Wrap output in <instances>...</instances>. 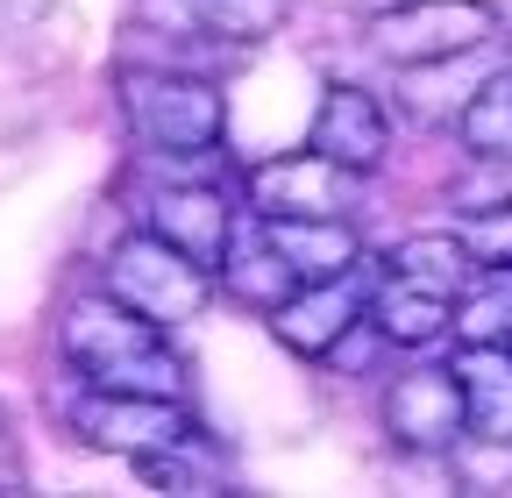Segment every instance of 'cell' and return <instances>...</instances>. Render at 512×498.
Masks as SVG:
<instances>
[{
    "mask_svg": "<svg viewBox=\"0 0 512 498\" xmlns=\"http://www.w3.org/2000/svg\"><path fill=\"white\" fill-rule=\"evenodd\" d=\"M363 271H349V278H306L292 299H278L271 306V335H278V349H292L299 363H328L335 356V342L370 314V299H363V285H356Z\"/></svg>",
    "mask_w": 512,
    "mask_h": 498,
    "instance_id": "52a82bcc",
    "label": "cell"
},
{
    "mask_svg": "<svg viewBox=\"0 0 512 498\" xmlns=\"http://www.w3.org/2000/svg\"><path fill=\"white\" fill-rule=\"evenodd\" d=\"M463 399H470V434L512 449V349L505 342H463Z\"/></svg>",
    "mask_w": 512,
    "mask_h": 498,
    "instance_id": "5bb4252c",
    "label": "cell"
},
{
    "mask_svg": "<svg viewBox=\"0 0 512 498\" xmlns=\"http://www.w3.org/2000/svg\"><path fill=\"white\" fill-rule=\"evenodd\" d=\"M370 321L384 335V349H434L441 335H456V292H434L413 278H392L370 292Z\"/></svg>",
    "mask_w": 512,
    "mask_h": 498,
    "instance_id": "7c38bea8",
    "label": "cell"
},
{
    "mask_svg": "<svg viewBox=\"0 0 512 498\" xmlns=\"http://www.w3.org/2000/svg\"><path fill=\"white\" fill-rule=\"evenodd\" d=\"M256 235L299 271V285L363 271V235L349 228V214H256Z\"/></svg>",
    "mask_w": 512,
    "mask_h": 498,
    "instance_id": "8fae6325",
    "label": "cell"
},
{
    "mask_svg": "<svg viewBox=\"0 0 512 498\" xmlns=\"http://www.w3.org/2000/svg\"><path fill=\"white\" fill-rule=\"evenodd\" d=\"M384 271L392 278H413V285H434V292H470L484 278L477 249L463 242V228H420V235H399L384 249Z\"/></svg>",
    "mask_w": 512,
    "mask_h": 498,
    "instance_id": "4fadbf2b",
    "label": "cell"
},
{
    "mask_svg": "<svg viewBox=\"0 0 512 498\" xmlns=\"http://www.w3.org/2000/svg\"><path fill=\"white\" fill-rule=\"evenodd\" d=\"M384 434L406 456H456V442L470 434V399H463V370L456 363H420L399 370L384 392Z\"/></svg>",
    "mask_w": 512,
    "mask_h": 498,
    "instance_id": "8992f818",
    "label": "cell"
},
{
    "mask_svg": "<svg viewBox=\"0 0 512 498\" xmlns=\"http://www.w3.org/2000/svg\"><path fill=\"white\" fill-rule=\"evenodd\" d=\"M505 349H512V328H505Z\"/></svg>",
    "mask_w": 512,
    "mask_h": 498,
    "instance_id": "ffe728a7",
    "label": "cell"
},
{
    "mask_svg": "<svg viewBox=\"0 0 512 498\" xmlns=\"http://www.w3.org/2000/svg\"><path fill=\"white\" fill-rule=\"evenodd\" d=\"M498 8L491 0H392L370 15V50L399 72H427V65H456V57L484 50L498 36Z\"/></svg>",
    "mask_w": 512,
    "mask_h": 498,
    "instance_id": "3957f363",
    "label": "cell"
},
{
    "mask_svg": "<svg viewBox=\"0 0 512 498\" xmlns=\"http://www.w3.org/2000/svg\"><path fill=\"white\" fill-rule=\"evenodd\" d=\"M114 100L136 150L192 164V157H214L228 143V93L200 72H171V65H121L114 72Z\"/></svg>",
    "mask_w": 512,
    "mask_h": 498,
    "instance_id": "7a4b0ae2",
    "label": "cell"
},
{
    "mask_svg": "<svg viewBox=\"0 0 512 498\" xmlns=\"http://www.w3.org/2000/svg\"><path fill=\"white\" fill-rule=\"evenodd\" d=\"M192 29H200L207 43H228V50H256L271 43L292 15V0H185Z\"/></svg>",
    "mask_w": 512,
    "mask_h": 498,
    "instance_id": "2e32d148",
    "label": "cell"
},
{
    "mask_svg": "<svg viewBox=\"0 0 512 498\" xmlns=\"http://www.w3.org/2000/svg\"><path fill=\"white\" fill-rule=\"evenodd\" d=\"M356 193H363V178L342 171L335 157H320L313 143L249 171V207L256 214H349Z\"/></svg>",
    "mask_w": 512,
    "mask_h": 498,
    "instance_id": "ba28073f",
    "label": "cell"
},
{
    "mask_svg": "<svg viewBox=\"0 0 512 498\" xmlns=\"http://www.w3.org/2000/svg\"><path fill=\"white\" fill-rule=\"evenodd\" d=\"M143 228L164 235L171 249H185L192 264L221 271V257L235 249V200H228V185H200V178L157 185L150 207H143Z\"/></svg>",
    "mask_w": 512,
    "mask_h": 498,
    "instance_id": "9c48e42d",
    "label": "cell"
},
{
    "mask_svg": "<svg viewBox=\"0 0 512 498\" xmlns=\"http://www.w3.org/2000/svg\"><path fill=\"white\" fill-rule=\"evenodd\" d=\"M306 143H313L320 157H335L342 171H356V178H377L384 157H392V114H384L377 93L335 79L328 93H320V107H313Z\"/></svg>",
    "mask_w": 512,
    "mask_h": 498,
    "instance_id": "30bf717a",
    "label": "cell"
},
{
    "mask_svg": "<svg viewBox=\"0 0 512 498\" xmlns=\"http://www.w3.org/2000/svg\"><path fill=\"white\" fill-rule=\"evenodd\" d=\"M456 143L477 157V164H512V72L484 79L463 114H456Z\"/></svg>",
    "mask_w": 512,
    "mask_h": 498,
    "instance_id": "e0dca14e",
    "label": "cell"
},
{
    "mask_svg": "<svg viewBox=\"0 0 512 498\" xmlns=\"http://www.w3.org/2000/svg\"><path fill=\"white\" fill-rule=\"evenodd\" d=\"M214 285L228 292V299H242V306H256V314H271L278 299H292L299 292V271L278 257V249L256 235V242H235L228 257H221V271H214Z\"/></svg>",
    "mask_w": 512,
    "mask_h": 498,
    "instance_id": "9a60e30c",
    "label": "cell"
},
{
    "mask_svg": "<svg viewBox=\"0 0 512 498\" xmlns=\"http://www.w3.org/2000/svg\"><path fill=\"white\" fill-rule=\"evenodd\" d=\"M335 8H349V15H363V22H370L377 8H392V0H335Z\"/></svg>",
    "mask_w": 512,
    "mask_h": 498,
    "instance_id": "d6986e66",
    "label": "cell"
},
{
    "mask_svg": "<svg viewBox=\"0 0 512 498\" xmlns=\"http://www.w3.org/2000/svg\"><path fill=\"white\" fill-rule=\"evenodd\" d=\"M107 292L128 299L136 314H150L157 328H185V321H200L214 306L221 285H214L207 264H192L185 249H171L150 228H136V235H121L107 249Z\"/></svg>",
    "mask_w": 512,
    "mask_h": 498,
    "instance_id": "277c9868",
    "label": "cell"
},
{
    "mask_svg": "<svg viewBox=\"0 0 512 498\" xmlns=\"http://www.w3.org/2000/svg\"><path fill=\"white\" fill-rule=\"evenodd\" d=\"M456 228H463V242L477 249V264H484V271H512V200H498V207H470Z\"/></svg>",
    "mask_w": 512,
    "mask_h": 498,
    "instance_id": "ac0fdd59",
    "label": "cell"
},
{
    "mask_svg": "<svg viewBox=\"0 0 512 498\" xmlns=\"http://www.w3.org/2000/svg\"><path fill=\"white\" fill-rule=\"evenodd\" d=\"M57 349H64V363H72L86 385H107V392H157V399H185L192 392V370L171 349V328L136 314V306L114 299L107 285L64 306Z\"/></svg>",
    "mask_w": 512,
    "mask_h": 498,
    "instance_id": "6da1fadb",
    "label": "cell"
},
{
    "mask_svg": "<svg viewBox=\"0 0 512 498\" xmlns=\"http://www.w3.org/2000/svg\"><path fill=\"white\" fill-rule=\"evenodd\" d=\"M72 434L100 456H150V449H171V442H192V413L185 399H157V392H107V385H86L72 399Z\"/></svg>",
    "mask_w": 512,
    "mask_h": 498,
    "instance_id": "5b68a950",
    "label": "cell"
}]
</instances>
